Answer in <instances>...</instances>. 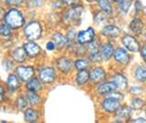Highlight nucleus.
Wrapping results in <instances>:
<instances>
[{
  "instance_id": "10",
  "label": "nucleus",
  "mask_w": 146,
  "mask_h": 123,
  "mask_svg": "<svg viewBox=\"0 0 146 123\" xmlns=\"http://www.w3.org/2000/svg\"><path fill=\"white\" fill-rule=\"evenodd\" d=\"M114 58L120 64H127L129 62V55L126 52V50L122 48H119L116 50L114 53Z\"/></svg>"
},
{
  "instance_id": "30",
  "label": "nucleus",
  "mask_w": 146,
  "mask_h": 123,
  "mask_svg": "<svg viewBox=\"0 0 146 123\" xmlns=\"http://www.w3.org/2000/svg\"><path fill=\"white\" fill-rule=\"evenodd\" d=\"M0 32H1L2 36H9V35H10V26H9L6 23V24L2 25L1 29H0Z\"/></svg>"
},
{
  "instance_id": "42",
  "label": "nucleus",
  "mask_w": 146,
  "mask_h": 123,
  "mask_svg": "<svg viewBox=\"0 0 146 123\" xmlns=\"http://www.w3.org/2000/svg\"><path fill=\"white\" fill-rule=\"evenodd\" d=\"M112 1H114V2H119L120 0H112Z\"/></svg>"
},
{
  "instance_id": "31",
  "label": "nucleus",
  "mask_w": 146,
  "mask_h": 123,
  "mask_svg": "<svg viewBox=\"0 0 146 123\" xmlns=\"http://www.w3.org/2000/svg\"><path fill=\"white\" fill-rule=\"evenodd\" d=\"M143 106V101L141 99H134L133 101H132V104H131V108H134V109L141 108Z\"/></svg>"
},
{
  "instance_id": "28",
  "label": "nucleus",
  "mask_w": 146,
  "mask_h": 123,
  "mask_svg": "<svg viewBox=\"0 0 146 123\" xmlns=\"http://www.w3.org/2000/svg\"><path fill=\"white\" fill-rule=\"evenodd\" d=\"M90 66V62L86 59H80V60H77L75 62V67L78 69H85L86 67H88Z\"/></svg>"
},
{
  "instance_id": "16",
  "label": "nucleus",
  "mask_w": 146,
  "mask_h": 123,
  "mask_svg": "<svg viewBox=\"0 0 146 123\" xmlns=\"http://www.w3.org/2000/svg\"><path fill=\"white\" fill-rule=\"evenodd\" d=\"M114 82L117 85V88L120 89H124L127 88V80L124 76L121 74H117L114 76Z\"/></svg>"
},
{
  "instance_id": "41",
  "label": "nucleus",
  "mask_w": 146,
  "mask_h": 123,
  "mask_svg": "<svg viewBox=\"0 0 146 123\" xmlns=\"http://www.w3.org/2000/svg\"><path fill=\"white\" fill-rule=\"evenodd\" d=\"M87 1H89V2H93V1H95V0H87Z\"/></svg>"
},
{
  "instance_id": "21",
  "label": "nucleus",
  "mask_w": 146,
  "mask_h": 123,
  "mask_svg": "<svg viewBox=\"0 0 146 123\" xmlns=\"http://www.w3.org/2000/svg\"><path fill=\"white\" fill-rule=\"evenodd\" d=\"M53 41L55 45L57 46L58 48H62L64 46L67 44V39L64 38L61 34H56L53 36Z\"/></svg>"
},
{
  "instance_id": "6",
  "label": "nucleus",
  "mask_w": 146,
  "mask_h": 123,
  "mask_svg": "<svg viewBox=\"0 0 146 123\" xmlns=\"http://www.w3.org/2000/svg\"><path fill=\"white\" fill-rule=\"evenodd\" d=\"M17 72L22 81L30 80L34 75V70L31 67H19L17 68Z\"/></svg>"
},
{
  "instance_id": "14",
  "label": "nucleus",
  "mask_w": 146,
  "mask_h": 123,
  "mask_svg": "<svg viewBox=\"0 0 146 123\" xmlns=\"http://www.w3.org/2000/svg\"><path fill=\"white\" fill-rule=\"evenodd\" d=\"M105 77V72L102 68L98 67L95 68L92 70V72L90 73V79L95 82H99L100 80H102Z\"/></svg>"
},
{
  "instance_id": "39",
  "label": "nucleus",
  "mask_w": 146,
  "mask_h": 123,
  "mask_svg": "<svg viewBox=\"0 0 146 123\" xmlns=\"http://www.w3.org/2000/svg\"><path fill=\"white\" fill-rule=\"evenodd\" d=\"M61 1L63 3L67 4V5H72V4H74L77 1V0H61Z\"/></svg>"
},
{
  "instance_id": "7",
  "label": "nucleus",
  "mask_w": 146,
  "mask_h": 123,
  "mask_svg": "<svg viewBox=\"0 0 146 123\" xmlns=\"http://www.w3.org/2000/svg\"><path fill=\"white\" fill-rule=\"evenodd\" d=\"M55 71L53 68L50 67H45L43 69H41L39 73V77L44 83H50L55 79Z\"/></svg>"
},
{
  "instance_id": "17",
  "label": "nucleus",
  "mask_w": 146,
  "mask_h": 123,
  "mask_svg": "<svg viewBox=\"0 0 146 123\" xmlns=\"http://www.w3.org/2000/svg\"><path fill=\"white\" fill-rule=\"evenodd\" d=\"M130 28L131 31H133L134 33H141V30L143 28V23L141 22L139 18H135L131 21L130 24Z\"/></svg>"
},
{
  "instance_id": "35",
  "label": "nucleus",
  "mask_w": 146,
  "mask_h": 123,
  "mask_svg": "<svg viewBox=\"0 0 146 123\" xmlns=\"http://www.w3.org/2000/svg\"><path fill=\"white\" fill-rule=\"evenodd\" d=\"M23 0H7V4L9 6H19Z\"/></svg>"
},
{
  "instance_id": "18",
  "label": "nucleus",
  "mask_w": 146,
  "mask_h": 123,
  "mask_svg": "<svg viewBox=\"0 0 146 123\" xmlns=\"http://www.w3.org/2000/svg\"><path fill=\"white\" fill-rule=\"evenodd\" d=\"M26 55H27V52H26L25 48H18L15 50V51H14L13 58L17 62H23L26 58Z\"/></svg>"
},
{
  "instance_id": "8",
  "label": "nucleus",
  "mask_w": 146,
  "mask_h": 123,
  "mask_svg": "<svg viewBox=\"0 0 146 123\" xmlns=\"http://www.w3.org/2000/svg\"><path fill=\"white\" fill-rule=\"evenodd\" d=\"M102 108L107 112H114L120 108L119 107V100L117 98H110L105 99L102 103Z\"/></svg>"
},
{
  "instance_id": "23",
  "label": "nucleus",
  "mask_w": 146,
  "mask_h": 123,
  "mask_svg": "<svg viewBox=\"0 0 146 123\" xmlns=\"http://www.w3.org/2000/svg\"><path fill=\"white\" fill-rule=\"evenodd\" d=\"M99 6L102 10L106 14H111L112 7L109 0H99Z\"/></svg>"
},
{
  "instance_id": "33",
  "label": "nucleus",
  "mask_w": 146,
  "mask_h": 123,
  "mask_svg": "<svg viewBox=\"0 0 146 123\" xmlns=\"http://www.w3.org/2000/svg\"><path fill=\"white\" fill-rule=\"evenodd\" d=\"M74 38H75V31L74 30H70L68 32V35H67V43L68 44H70L72 43V41L74 40Z\"/></svg>"
},
{
  "instance_id": "37",
  "label": "nucleus",
  "mask_w": 146,
  "mask_h": 123,
  "mask_svg": "<svg viewBox=\"0 0 146 123\" xmlns=\"http://www.w3.org/2000/svg\"><path fill=\"white\" fill-rule=\"evenodd\" d=\"M141 56H143V58H144V60L146 61V46H144V47L141 48Z\"/></svg>"
},
{
  "instance_id": "2",
  "label": "nucleus",
  "mask_w": 146,
  "mask_h": 123,
  "mask_svg": "<svg viewBox=\"0 0 146 123\" xmlns=\"http://www.w3.org/2000/svg\"><path fill=\"white\" fill-rule=\"evenodd\" d=\"M41 32H42V29H41V26L38 22L29 23L25 29L26 36L29 40H36L39 38Z\"/></svg>"
},
{
  "instance_id": "1",
  "label": "nucleus",
  "mask_w": 146,
  "mask_h": 123,
  "mask_svg": "<svg viewBox=\"0 0 146 123\" xmlns=\"http://www.w3.org/2000/svg\"><path fill=\"white\" fill-rule=\"evenodd\" d=\"M5 21L12 28H18L25 23L24 17L22 16V14L19 11L16 10V9H12L7 13L6 17H5Z\"/></svg>"
},
{
  "instance_id": "34",
  "label": "nucleus",
  "mask_w": 146,
  "mask_h": 123,
  "mask_svg": "<svg viewBox=\"0 0 146 123\" xmlns=\"http://www.w3.org/2000/svg\"><path fill=\"white\" fill-rule=\"evenodd\" d=\"M104 19H105V15H104V14H103L102 12L98 13L97 15H96V17H95V21H96V22H98V23L103 21Z\"/></svg>"
},
{
  "instance_id": "15",
  "label": "nucleus",
  "mask_w": 146,
  "mask_h": 123,
  "mask_svg": "<svg viewBox=\"0 0 146 123\" xmlns=\"http://www.w3.org/2000/svg\"><path fill=\"white\" fill-rule=\"evenodd\" d=\"M90 77V75L89 72L85 69H81L77 75V82L79 85H84L88 82L89 79Z\"/></svg>"
},
{
  "instance_id": "5",
  "label": "nucleus",
  "mask_w": 146,
  "mask_h": 123,
  "mask_svg": "<svg viewBox=\"0 0 146 123\" xmlns=\"http://www.w3.org/2000/svg\"><path fill=\"white\" fill-rule=\"evenodd\" d=\"M122 43L125 46V48H128L131 52H137L139 51V43L137 40L131 36H125L122 38Z\"/></svg>"
},
{
  "instance_id": "13",
  "label": "nucleus",
  "mask_w": 146,
  "mask_h": 123,
  "mask_svg": "<svg viewBox=\"0 0 146 123\" xmlns=\"http://www.w3.org/2000/svg\"><path fill=\"white\" fill-rule=\"evenodd\" d=\"M24 48L27 52V55H29V57H36V56H38L40 52V48L33 42L27 43L25 45Z\"/></svg>"
},
{
  "instance_id": "26",
  "label": "nucleus",
  "mask_w": 146,
  "mask_h": 123,
  "mask_svg": "<svg viewBox=\"0 0 146 123\" xmlns=\"http://www.w3.org/2000/svg\"><path fill=\"white\" fill-rule=\"evenodd\" d=\"M131 0H120L119 1V7L123 13H126L131 7Z\"/></svg>"
},
{
  "instance_id": "3",
  "label": "nucleus",
  "mask_w": 146,
  "mask_h": 123,
  "mask_svg": "<svg viewBox=\"0 0 146 123\" xmlns=\"http://www.w3.org/2000/svg\"><path fill=\"white\" fill-rule=\"evenodd\" d=\"M82 8L81 6H74L72 7L70 10L65 13V15L63 17V19L67 24H70L75 21H78L80 19V17L82 14Z\"/></svg>"
},
{
  "instance_id": "32",
  "label": "nucleus",
  "mask_w": 146,
  "mask_h": 123,
  "mask_svg": "<svg viewBox=\"0 0 146 123\" xmlns=\"http://www.w3.org/2000/svg\"><path fill=\"white\" fill-rule=\"evenodd\" d=\"M27 100L24 99V98H19L17 100V107L18 108L20 109V110H22V109H24L27 108Z\"/></svg>"
},
{
  "instance_id": "25",
  "label": "nucleus",
  "mask_w": 146,
  "mask_h": 123,
  "mask_svg": "<svg viewBox=\"0 0 146 123\" xmlns=\"http://www.w3.org/2000/svg\"><path fill=\"white\" fill-rule=\"evenodd\" d=\"M130 116V109L126 107H121L117 109V117L121 120H127Z\"/></svg>"
},
{
  "instance_id": "12",
  "label": "nucleus",
  "mask_w": 146,
  "mask_h": 123,
  "mask_svg": "<svg viewBox=\"0 0 146 123\" xmlns=\"http://www.w3.org/2000/svg\"><path fill=\"white\" fill-rule=\"evenodd\" d=\"M102 32L104 36H109V38H116V36H118L119 35H120L121 30L116 26L110 25V26H105Z\"/></svg>"
},
{
  "instance_id": "29",
  "label": "nucleus",
  "mask_w": 146,
  "mask_h": 123,
  "mask_svg": "<svg viewBox=\"0 0 146 123\" xmlns=\"http://www.w3.org/2000/svg\"><path fill=\"white\" fill-rule=\"evenodd\" d=\"M27 99L31 104H36L39 102V97L34 91H30L27 93Z\"/></svg>"
},
{
  "instance_id": "24",
  "label": "nucleus",
  "mask_w": 146,
  "mask_h": 123,
  "mask_svg": "<svg viewBox=\"0 0 146 123\" xmlns=\"http://www.w3.org/2000/svg\"><path fill=\"white\" fill-rule=\"evenodd\" d=\"M38 118V112L33 109H29L25 113V120L27 122H36Z\"/></svg>"
},
{
  "instance_id": "22",
  "label": "nucleus",
  "mask_w": 146,
  "mask_h": 123,
  "mask_svg": "<svg viewBox=\"0 0 146 123\" xmlns=\"http://www.w3.org/2000/svg\"><path fill=\"white\" fill-rule=\"evenodd\" d=\"M7 86L9 89L11 90H16L18 86H19V82H18V79L17 76L15 75H10L8 77V79H7Z\"/></svg>"
},
{
  "instance_id": "38",
  "label": "nucleus",
  "mask_w": 146,
  "mask_h": 123,
  "mask_svg": "<svg viewBox=\"0 0 146 123\" xmlns=\"http://www.w3.org/2000/svg\"><path fill=\"white\" fill-rule=\"evenodd\" d=\"M135 7H136V9H137V10H138V11H141V9H143V6H141V2L137 1V2L135 3Z\"/></svg>"
},
{
  "instance_id": "11",
  "label": "nucleus",
  "mask_w": 146,
  "mask_h": 123,
  "mask_svg": "<svg viewBox=\"0 0 146 123\" xmlns=\"http://www.w3.org/2000/svg\"><path fill=\"white\" fill-rule=\"evenodd\" d=\"M57 65H58V67L62 72H68L70 70H71L73 63L68 58H59L57 61Z\"/></svg>"
},
{
  "instance_id": "19",
  "label": "nucleus",
  "mask_w": 146,
  "mask_h": 123,
  "mask_svg": "<svg viewBox=\"0 0 146 123\" xmlns=\"http://www.w3.org/2000/svg\"><path fill=\"white\" fill-rule=\"evenodd\" d=\"M100 52H102V58H104L105 60H108V59L111 58V57L113 55V47L111 45L107 44L102 48V51Z\"/></svg>"
},
{
  "instance_id": "9",
  "label": "nucleus",
  "mask_w": 146,
  "mask_h": 123,
  "mask_svg": "<svg viewBox=\"0 0 146 123\" xmlns=\"http://www.w3.org/2000/svg\"><path fill=\"white\" fill-rule=\"evenodd\" d=\"M117 85L115 84V82H106V83H103L102 85H100L98 88V92L100 94H109V93H112L114 90H116Z\"/></svg>"
},
{
  "instance_id": "20",
  "label": "nucleus",
  "mask_w": 146,
  "mask_h": 123,
  "mask_svg": "<svg viewBox=\"0 0 146 123\" xmlns=\"http://www.w3.org/2000/svg\"><path fill=\"white\" fill-rule=\"evenodd\" d=\"M27 89L29 91H34V92H38V91L41 89V85L39 83V81L36 79H30L29 81V83L27 85Z\"/></svg>"
},
{
  "instance_id": "36",
  "label": "nucleus",
  "mask_w": 146,
  "mask_h": 123,
  "mask_svg": "<svg viewBox=\"0 0 146 123\" xmlns=\"http://www.w3.org/2000/svg\"><path fill=\"white\" fill-rule=\"evenodd\" d=\"M47 48H48V50H53V49L55 48V43L52 42V41H50V42H48V43L47 44Z\"/></svg>"
},
{
  "instance_id": "40",
  "label": "nucleus",
  "mask_w": 146,
  "mask_h": 123,
  "mask_svg": "<svg viewBox=\"0 0 146 123\" xmlns=\"http://www.w3.org/2000/svg\"><path fill=\"white\" fill-rule=\"evenodd\" d=\"M133 123H138V122H141V123H144L146 122V120H144V118H138V120H135L132 121Z\"/></svg>"
},
{
  "instance_id": "27",
  "label": "nucleus",
  "mask_w": 146,
  "mask_h": 123,
  "mask_svg": "<svg viewBox=\"0 0 146 123\" xmlns=\"http://www.w3.org/2000/svg\"><path fill=\"white\" fill-rule=\"evenodd\" d=\"M136 79L140 81L146 80V68L145 67H139L135 72Z\"/></svg>"
},
{
  "instance_id": "4",
  "label": "nucleus",
  "mask_w": 146,
  "mask_h": 123,
  "mask_svg": "<svg viewBox=\"0 0 146 123\" xmlns=\"http://www.w3.org/2000/svg\"><path fill=\"white\" fill-rule=\"evenodd\" d=\"M94 38V30L92 28H88L84 31H81L78 35V41L80 44L90 43Z\"/></svg>"
}]
</instances>
